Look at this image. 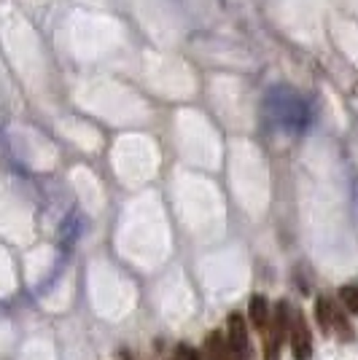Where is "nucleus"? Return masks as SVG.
<instances>
[{
  "label": "nucleus",
  "mask_w": 358,
  "mask_h": 360,
  "mask_svg": "<svg viewBox=\"0 0 358 360\" xmlns=\"http://www.w3.org/2000/svg\"><path fill=\"white\" fill-rule=\"evenodd\" d=\"M248 315H251V323H254V328L267 330L269 328V320H272L269 301L264 299V296H251V301H248Z\"/></svg>",
  "instance_id": "nucleus-3"
},
{
  "label": "nucleus",
  "mask_w": 358,
  "mask_h": 360,
  "mask_svg": "<svg viewBox=\"0 0 358 360\" xmlns=\"http://www.w3.org/2000/svg\"><path fill=\"white\" fill-rule=\"evenodd\" d=\"M175 360H202V358H199V352H197L195 347L180 345L178 352H175Z\"/></svg>",
  "instance_id": "nucleus-7"
},
{
  "label": "nucleus",
  "mask_w": 358,
  "mask_h": 360,
  "mask_svg": "<svg viewBox=\"0 0 358 360\" xmlns=\"http://www.w3.org/2000/svg\"><path fill=\"white\" fill-rule=\"evenodd\" d=\"M226 352V336H221L218 330H213L205 339V358L208 360H224Z\"/></svg>",
  "instance_id": "nucleus-5"
},
{
  "label": "nucleus",
  "mask_w": 358,
  "mask_h": 360,
  "mask_svg": "<svg viewBox=\"0 0 358 360\" xmlns=\"http://www.w3.org/2000/svg\"><path fill=\"white\" fill-rule=\"evenodd\" d=\"M288 345H291V355L294 360H310L313 358V333L307 320L294 312L291 315V326H288Z\"/></svg>",
  "instance_id": "nucleus-1"
},
{
  "label": "nucleus",
  "mask_w": 358,
  "mask_h": 360,
  "mask_svg": "<svg viewBox=\"0 0 358 360\" xmlns=\"http://www.w3.org/2000/svg\"><path fill=\"white\" fill-rule=\"evenodd\" d=\"M334 317H337V307L331 304V299L321 296V299L315 301V320H318V326H321L323 333L334 330Z\"/></svg>",
  "instance_id": "nucleus-4"
},
{
  "label": "nucleus",
  "mask_w": 358,
  "mask_h": 360,
  "mask_svg": "<svg viewBox=\"0 0 358 360\" xmlns=\"http://www.w3.org/2000/svg\"><path fill=\"white\" fill-rule=\"evenodd\" d=\"M226 345L235 349V355L240 360H248L251 352V342H248V326H245V317L240 312H232L226 320Z\"/></svg>",
  "instance_id": "nucleus-2"
},
{
  "label": "nucleus",
  "mask_w": 358,
  "mask_h": 360,
  "mask_svg": "<svg viewBox=\"0 0 358 360\" xmlns=\"http://www.w3.org/2000/svg\"><path fill=\"white\" fill-rule=\"evenodd\" d=\"M340 299H342L345 309H347L353 317H358V283H353V285H345L342 290H340Z\"/></svg>",
  "instance_id": "nucleus-6"
}]
</instances>
